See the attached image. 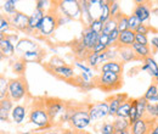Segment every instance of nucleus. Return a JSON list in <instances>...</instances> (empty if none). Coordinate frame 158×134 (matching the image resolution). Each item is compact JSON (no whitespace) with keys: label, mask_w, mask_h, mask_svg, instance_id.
Returning a JSON list of instances; mask_svg holds the SVG:
<instances>
[{"label":"nucleus","mask_w":158,"mask_h":134,"mask_svg":"<svg viewBox=\"0 0 158 134\" xmlns=\"http://www.w3.org/2000/svg\"><path fill=\"white\" fill-rule=\"evenodd\" d=\"M118 51V58L123 62H130V61H138L141 60L138 55L135 54V51L133 50L131 46H118L117 48Z\"/></svg>","instance_id":"nucleus-15"},{"label":"nucleus","mask_w":158,"mask_h":134,"mask_svg":"<svg viewBox=\"0 0 158 134\" xmlns=\"http://www.w3.org/2000/svg\"><path fill=\"white\" fill-rule=\"evenodd\" d=\"M16 0H6V1H2V9H4V11L7 14V16L9 17H11V16H14L16 12H17V10H16Z\"/></svg>","instance_id":"nucleus-29"},{"label":"nucleus","mask_w":158,"mask_h":134,"mask_svg":"<svg viewBox=\"0 0 158 134\" xmlns=\"http://www.w3.org/2000/svg\"><path fill=\"white\" fill-rule=\"evenodd\" d=\"M52 75H55L59 78H62L64 80H68V82H72L74 78H76V72L73 70V67L66 65V66H62V67H59V68H55L51 71Z\"/></svg>","instance_id":"nucleus-16"},{"label":"nucleus","mask_w":158,"mask_h":134,"mask_svg":"<svg viewBox=\"0 0 158 134\" xmlns=\"http://www.w3.org/2000/svg\"><path fill=\"white\" fill-rule=\"evenodd\" d=\"M44 56H45V51H43L39 48L38 50H34V51L24 54L23 56H21V58L23 61H26V62H40Z\"/></svg>","instance_id":"nucleus-24"},{"label":"nucleus","mask_w":158,"mask_h":134,"mask_svg":"<svg viewBox=\"0 0 158 134\" xmlns=\"http://www.w3.org/2000/svg\"><path fill=\"white\" fill-rule=\"evenodd\" d=\"M28 93V87H27V82L23 77H17L14 79L9 80V94L7 96L14 101L17 102L22 100Z\"/></svg>","instance_id":"nucleus-4"},{"label":"nucleus","mask_w":158,"mask_h":134,"mask_svg":"<svg viewBox=\"0 0 158 134\" xmlns=\"http://www.w3.org/2000/svg\"><path fill=\"white\" fill-rule=\"evenodd\" d=\"M59 27V22H57V14H54V12H46L44 19L41 21L39 26V32L43 37H50L55 31L56 28Z\"/></svg>","instance_id":"nucleus-7"},{"label":"nucleus","mask_w":158,"mask_h":134,"mask_svg":"<svg viewBox=\"0 0 158 134\" xmlns=\"http://www.w3.org/2000/svg\"><path fill=\"white\" fill-rule=\"evenodd\" d=\"M45 11H41V10H38L35 9L33 11V14L29 16V28H28V33H34V32H38L39 29V26L41 23V21L45 16Z\"/></svg>","instance_id":"nucleus-14"},{"label":"nucleus","mask_w":158,"mask_h":134,"mask_svg":"<svg viewBox=\"0 0 158 134\" xmlns=\"http://www.w3.org/2000/svg\"><path fill=\"white\" fill-rule=\"evenodd\" d=\"M147 105H148V101L141 96V97H138L136 99V110H138V118L141 119L143 118L145 115H146V109H147Z\"/></svg>","instance_id":"nucleus-26"},{"label":"nucleus","mask_w":158,"mask_h":134,"mask_svg":"<svg viewBox=\"0 0 158 134\" xmlns=\"http://www.w3.org/2000/svg\"><path fill=\"white\" fill-rule=\"evenodd\" d=\"M114 29H118V26H117V19H111L110 21H107L105 23V27H103V32L105 34H111Z\"/></svg>","instance_id":"nucleus-36"},{"label":"nucleus","mask_w":158,"mask_h":134,"mask_svg":"<svg viewBox=\"0 0 158 134\" xmlns=\"http://www.w3.org/2000/svg\"><path fill=\"white\" fill-rule=\"evenodd\" d=\"M74 66L78 67L79 70H81V72H85V73H89V75H94L93 71H91V67H90V66H86L85 63L80 62V61H78V60L74 61Z\"/></svg>","instance_id":"nucleus-44"},{"label":"nucleus","mask_w":158,"mask_h":134,"mask_svg":"<svg viewBox=\"0 0 158 134\" xmlns=\"http://www.w3.org/2000/svg\"><path fill=\"white\" fill-rule=\"evenodd\" d=\"M150 134H158V121H156V122L153 123V126H152V128H151Z\"/></svg>","instance_id":"nucleus-53"},{"label":"nucleus","mask_w":158,"mask_h":134,"mask_svg":"<svg viewBox=\"0 0 158 134\" xmlns=\"http://www.w3.org/2000/svg\"><path fill=\"white\" fill-rule=\"evenodd\" d=\"M140 24H141V21H140L138 17H135L134 15L129 16V29H131V31L135 32Z\"/></svg>","instance_id":"nucleus-42"},{"label":"nucleus","mask_w":158,"mask_h":134,"mask_svg":"<svg viewBox=\"0 0 158 134\" xmlns=\"http://www.w3.org/2000/svg\"><path fill=\"white\" fill-rule=\"evenodd\" d=\"M133 15L135 17H138L141 23L148 21L151 17V7H150V2H145V1H138L136 6L134 7Z\"/></svg>","instance_id":"nucleus-11"},{"label":"nucleus","mask_w":158,"mask_h":134,"mask_svg":"<svg viewBox=\"0 0 158 134\" xmlns=\"http://www.w3.org/2000/svg\"><path fill=\"white\" fill-rule=\"evenodd\" d=\"M110 48H107L106 45H103V44H101V43H98L96 45H95V48L93 49V53H96V54H101V53H105V51H107Z\"/></svg>","instance_id":"nucleus-46"},{"label":"nucleus","mask_w":158,"mask_h":134,"mask_svg":"<svg viewBox=\"0 0 158 134\" xmlns=\"http://www.w3.org/2000/svg\"><path fill=\"white\" fill-rule=\"evenodd\" d=\"M106 101H108V105H110V114L108 116H111V117H113V116L117 115V111H118L119 106H120V101L118 100V97L116 95H112L110 96Z\"/></svg>","instance_id":"nucleus-28"},{"label":"nucleus","mask_w":158,"mask_h":134,"mask_svg":"<svg viewBox=\"0 0 158 134\" xmlns=\"http://www.w3.org/2000/svg\"><path fill=\"white\" fill-rule=\"evenodd\" d=\"M35 4H37V5H35V9H38V10H41V11H45V6H46V4H49V1L38 0Z\"/></svg>","instance_id":"nucleus-51"},{"label":"nucleus","mask_w":158,"mask_h":134,"mask_svg":"<svg viewBox=\"0 0 158 134\" xmlns=\"http://www.w3.org/2000/svg\"><path fill=\"white\" fill-rule=\"evenodd\" d=\"M9 94V80L4 76L0 77V101L6 99Z\"/></svg>","instance_id":"nucleus-35"},{"label":"nucleus","mask_w":158,"mask_h":134,"mask_svg":"<svg viewBox=\"0 0 158 134\" xmlns=\"http://www.w3.org/2000/svg\"><path fill=\"white\" fill-rule=\"evenodd\" d=\"M114 134H131V132H130V129L129 131H116Z\"/></svg>","instance_id":"nucleus-55"},{"label":"nucleus","mask_w":158,"mask_h":134,"mask_svg":"<svg viewBox=\"0 0 158 134\" xmlns=\"http://www.w3.org/2000/svg\"><path fill=\"white\" fill-rule=\"evenodd\" d=\"M10 22H11V27L17 31L27 32L29 28V16L21 11H17L14 16H11Z\"/></svg>","instance_id":"nucleus-9"},{"label":"nucleus","mask_w":158,"mask_h":134,"mask_svg":"<svg viewBox=\"0 0 158 134\" xmlns=\"http://www.w3.org/2000/svg\"><path fill=\"white\" fill-rule=\"evenodd\" d=\"M38 49H39V45L35 41H33L32 39H28V38L20 39V41L16 45V51L20 54L21 56H23L27 53L38 50Z\"/></svg>","instance_id":"nucleus-13"},{"label":"nucleus","mask_w":158,"mask_h":134,"mask_svg":"<svg viewBox=\"0 0 158 134\" xmlns=\"http://www.w3.org/2000/svg\"><path fill=\"white\" fill-rule=\"evenodd\" d=\"M89 14L90 17L94 19H99L102 12V5H103V0H89Z\"/></svg>","instance_id":"nucleus-21"},{"label":"nucleus","mask_w":158,"mask_h":134,"mask_svg":"<svg viewBox=\"0 0 158 134\" xmlns=\"http://www.w3.org/2000/svg\"><path fill=\"white\" fill-rule=\"evenodd\" d=\"M10 114H11V112H9V111L4 110L2 107H0V121H1V122H7Z\"/></svg>","instance_id":"nucleus-50"},{"label":"nucleus","mask_w":158,"mask_h":134,"mask_svg":"<svg viewBox=\"0 0 158 134\" xmlns=\"http://www.w3.org/2000/svg\"><path fill=\"white\" fill-rule=\"evenodd\" d=\"M112 19V15H111V5H110V1H106L103 0V5H102V12H101V16H100V21L106 23L107 21Z\"/></svg>","instance_id":"nucleus-31"},{"label":"nucleus","mask_w":158,"mask_h":134,"mask_svg":"<svg viewBox=\"0 0 158 134\" xmlns=\"http://www.w3.org/2000/svg\"><path fill=\"white\" fill-rule=\"evenodd\" d=\"M62 134H79V132L74 129H66V131H62Z\"/></svg>","instance_id":"nucleus-54"},{"label":"nucleus","mask_w":158,"mask_h":134,"mask_svg":"<svg viewBox=\"0 0 158 134\" xmlns=\"http://www.w3.org/2000/svg\"><path fill=\"white\" fill-rule=\"evenodd\" d=\"M114 126L111 122H105L100 128V134H114Z\"/></svg>","instance_id":"nucleus-39"},{"label":"nucleus","mask_w":158,"mask_h":134,"mask_svg":"<svg viewBox=\"0 0 158 134\" xmlns=\"http://www.w3.org/2000/svg\"><path fill=\"white\" fill-rule=\"evenodd\" d=\"M5 38L7 39L12 45H17V43L20 41V39H19V36L17 34H5Z\"/></svg>","instance_id":"nucleus-49"},{"label":"nucleus","mask_w":158,"mask_h":134,"mask_svg":"<svg viewBox=\"0 0 158 134\" xmlns=\"http://www.w3.org/2000/svg\"><path fill=\"white\" fill-rule=\"evenodd\" d=\"M110 114V105L108 101H100L96 104H89V115L91 122L100 121L107 117Z\"/></svg>","instance_id":"nucleus-8"},{"label":"nucleus","mask_w":158,"mask_h":134,"mask_svg":"<svg viewBox=\"0 0 158 134\" xmlns=\"http://www.w3.org/2000/svg\"><path fill=\"white\" fill-rule=\"evenodd\" d=\"M99 43L103 44V45H106L107 48H111V46H110V36H108V34L101 33L99 37Z\"/></svg>","instance_id":"nucleus-47"},{"label":"nucleus","mask_w":158,"mask_h":134,"mask_svg":"<svg viewBox=\"0 0 158 134\" xmlns=\"http://www.w3.org/2000/svg\"><path fill=\"white\" fill-rule=\"evenodd\" d=\"M150 32V27H147L146 24H143V23H141L140 26L138 27V29L135 31V33H139V34H145V36H147V33Z\"/></svg>","instance_id":"nucleus-48"},{"label":"nucleus","mask_w":158,"mask_h":134,"mask_svg":"<svg viewBox=\"0 0 158 134\" xmlns=\"http://www.w3.org/2000/svg\"><path fill=\"white\" fill-rule=\"evenodd\" d=\"M116 19H117V26H118L119 32H124V31L129 29V17L128 16L120 14Z\"/></svg>","instance_id":"nucleus-33"},{"label":"nucleus","mask_w":158,"mask_h":134,"mask_svg":"<svg viewBox=\"0 0 158 134\" xmlns=\"http://www.w3.org/2000/svg\"><path fill=\"white\" fill-rule=\"evenodd\" d=\"M56 9L62 15L69 19H81V9H80V1L78 0H61L56 2Z\"/></svg>","instance_id":"nucleus-5"},{"label":"nucleus","mask_w":158,"mask_h":134,"mask_svg":"<svg viewBox=\"0 0 158 134\" xmlns=\"http://www.w3.org/2000/svg\"><path fill=\"white\" fill-rule=\"evenodd\" d=\"M112 123H113L116 131H129L130 127H131L130 121L127 119V118H118V117H116V119Z\"/></svg>","instance_id":"nucleus-27"},{"label":"nucleus","mask_w":158,"mask_h":134,"mask_svg":"<svg viewBox=\"0 0 158 134\" xmlns=\"http://www.w3.org/2000/svg\"><path fill=\"white\" fill-rule=\"evenodd\" d=\"M158 95V87L157 84H151L148 88H147V90H146V93H145V95H143V97L147 100V101H150L152 97H155V96Z\"/></svg>","instance_id":"nucleus-38"},{"label":"nucleus","mask_w":158,"mask_h":134,"mask_svg":"<svg viewBox=\"0 0 158 134\" xmlns=\"http://www.w3.org/2000/svg\"><path fill=\"white\" fill-rule=\"evenodd\" d=\"M100 71L101 73H105V72H112V73H117L122 76V72H123V63L119 62V61H108L106 63H103L101 67H100Z\"/></svg>","instance_id":"nucleus-20"},{"label":"nucleus","mask_w":158,"mask_h":134,"mask_svg":"<svg viewBox=\"0 0 158 134\" xmlns=\"http://www.w3.org/2000/svg\"><path fill=\"white\" fill-rule=\"evenodd\" d=\"M151 46L155 49V51H158V37H153L151 39Z\"/></svg>","instance_id":"nucleus-52"},{"label":"nucleus","mask_w":158,"mask_h":134,"mask_svg":"<svg viewBox=\"0 0 158 134\" xmlns=\"http://www.w3.org/2000/svg\"><path fill=\"white\" fill-rule=\"evenodd\" d=\"M145 63L148 66V75L151 77H153V78H156V77L158 76V65L157 62L155 61V58H147L146 60H145Z\"/></svg>","instance_id":"nucleus-32"},{"label":"nucleus","mask_w":158,"mask_h":134,"mask_svg":"<svg viewBox=\"0 0 158 134\" xmlns=\"http://www.w3.org/2000/svg\"><path fill=\"white\" fill-rule=\"evenodd\" d=\"M11 27V22H10V17L9 16H1L0 17V34L6 33Z\"/></svg>","instance_id":"nucleus-37"},{"label":"nucleus","mask_w":158,"mask_h":134,"mask_svg":"<svg viewBox=\"0 0 158 134\" xmlns=\"http://www.w3.org/2000/svg\"><path fill=\"white\" fill-rule=\"evenodd\" d=\"M46 134H62V132H60V131H50V132H46Z\"/></svg>","instance_id":"nucleus-57"},{"label":"nucleus","mask_w":158,"mask_h":134,"mask_svg":"<svg viewBox=\"0 0 158 134\" xmlns=\"http://www.w3.org/2000/svg\"><path fill=\"white\" fill-rule=\"evenodd\" d=\"M99 37L100 34L95 33L90 27H84V29L81 32V36H80V39L84 43V45L88 48V50L93 51L95 45L99 43Z\"/></svg>","instance_id":"nucleus-10"},{"label":"nucleus","mask_w":158,"mask_h":134,"mask_svg":"<svg viewBox=\"0 0 158 134\" xmlns=\"http://www.w3.org/2000/svg\"><path fill=\"white\" fill-rule=\"evenodd\" d=\"M131 104H133V99H128L127 101L122 102L120 106H119L118 111H117V115L116 117L118 118H127L129 119V116H130V110H131Z\"/></svg>","instance_id":"nucleus-23"},{"label":"nucleus","mask_w":158,"mask_h":134,"mask_svg":"<svg viewBox=\"0 0 158 134\" xmlns=\"http://www.w3.org/2000/svg\"><path fill=\"white\" fill-rule=\"evenodd\" d=\"M148 102H151V104H158V95L157 96H155V97H152Z\"/></svg>","instance_id":"nucleus-56"},{"label":"nucleus","mask_w":158,"mask_h":134,"mask_svg":"<svg viewBox=\"0 0 158 134\" xmlns=\"http://www.w3.org/2000/svg\"><path fill=\"white\" fill-rule=\"evenodd\" d=\"M16 50V46L12 45L7 39L5 38V34H0V51L1 58H11Z\"/></svg>","instance_id":"nucleus-18"},{"label":"nucleus","mask_w":158,"mask_h":134,"mask_svg":"<svg viewBox=\"0 0 158 134\" xmlns=\"http://www.w3.org/2000/svg\"><path fill=\"white\" fill-rule=\"evenodd\" d=\"M79 134H90V133H86V132H79Z\"/></svg>","instance_id":"nucleus-60"},{"label":"nucleus","mask_w":158,"mask_h":134,"mask_svg":"<svg viewBox=\"0 0 158 134\" xmlns=\"http://www.w3.org/2000/svg\"><path fill=\"white\" fill-rule=\"evenodd\" d=\"M72 46H73V51H74L76 56H77L79 60H85V61H86L88 56L91 54V51L88 50V48L84 45V43L81 41L80 38L77 39L76 41H73V45H72Z\"/></svg>","instance_id":"nucleus-19"},{"label":"nucleus","mask_w":158,"mask_h":134,"mask_svg":"<svg viewBox=\"0 0 158 134\" xmlns=\"http://www.w3.org/2000/svg\"><path fill=\"white\" fill-rule=\"evenodd\" d=\"M153 123H155V122L147 121V119H145V118L138 119L136 122H134V123L131 124L130 132H131V134H150Z\"/></svg>","instance_id":"nucleus-12"},{"label":"nucleus","mask_w":158,"mask_h":134,"mask_svg":"<svg viewBox=\"0 0 158 134\" xmlns=\"http://www.w3.org/2000/svg\"><path fill=\"white\" fill-rule=\"evenodd\" d=\"M67 63L64 62V60H62L59 56H52L51 60L49 61V63L46 65V68H49L50 71L55 70V68H59V67H62V66H66Z\"/></svg>","instance_id":"nucleus-34"},{"label":"nucleus","mask_w":158,"mask_h":134,"mask_svg":"<svg viewBox=\"0 0 158 134\" xmlns=\"http://www.w3.org/2000/svg\"><path fill=\"white\" fill-rule=\"evenodd\" d=\"M155 84H157V87H158V76L155 78Z\"/></svg>","instance_id":"nucleus-58"},{"label":"nucleus","mask_w":158,"mask_h":134,"mask_svg":"<svg viewBox=\"0 0 158 134\" xmlns=\"http://www.w3.org/2000/svg\"><path fill=\"white\" fill-rule=\"evenodd\" d=\"M29 122L41 129H48L51 126V119L45 107V100L41 102H33V107L29 111Z\"/></svg>","instance_id":"nucleus-2"},{"label":"nucleus","mask_w":158,"mask_h":134,"mask_svg":"<svg viewBox=\"0 0 158 134\" xmlns=\"http://www.w3.org/2000/svg\"><path fill=\"white\" fill-rule=\"evenodd\" d=\"M45 107H46V111L49 114V117L51 119V122H54L57 117H61L66 112L68 105L60 100V99H54V97H49L45 100Z\"/></svg>","instance_id":"nucleus-6"},{"label":"nucleus","mask_w":158,"mask_h":134,"mask_svg":"<svg viewBox=\"0 0 158 134\" xmlns=\"http://www.w3.org/2000/svg\"><path fill=\"white\" fill-rule=\"evenodd\" d=\"M11 67H12V71H14L15 73H17L20 77H22L23 75H24V72H26V68H27V62H26V61H23L22 58H20V60L14 61Z\"/></svg>","instance_id":"nucleus-30"},{"label":"nucleus","mask_w":158,"mask_h":134,"mask_svg":"<svg viewBox=\"0 0 158 134\" xmlns=\"http://www.w3.org/2000/svg\"><path fill=\"white\" fill-rule=\"evenodd\" d=\"M95 33H98V34H101L102 32H103V27H105V23L103 22H101L100 19H94L93 21V23L89 26Z\"/></svg>","instance_id":"nucleus-40"},{"label":"nucleus","mask_w":158,"mask_h":134,"mask_svg":"<svg viewBox=\"0 0 158 134\" xmlns=\"http://www.w3.org/2000/svg\"><path fill=\"white\" fill-rule=\"evenodd\" d=\"M135 36H136V33L131 29L120 32L117 48L118 46H133V44L135 43Z\"/></svg>","instance_id":"nucleus-17"},{"label":"nucleus","mask_w":158,"mask_h":134,"mask_svg":"<svg viewBox=\"0 0 158 134\" xmlns=\"http://www.w3.org/2000/svg\"><path fill=\"white\" fill-rule=\"evenodd\" d=\"M27 115V107L23 105H15V107L11 111V118L16 124H21Z\"/></svg>","instance_id":"nucleus-22"},{"label":"nucleus","mask_w":158,"mask_h":134,"mask_svg":"<svg viewBox=\"0 0 158 134\" xmlns=\"http://www.w3.org/2000/svg\"><path fill=\"white\" fill-rule=\"evenodd\" d=\"M96 83H98V88H100L103 92L110 93L113 90H118L123 85V79L120 75L112 73V72H105L100 75L99 78L96 79Z\"/></svg>","instance_id":"nucleus-3"},{"label":"nucleus","mask_w":158,"mask_h":134,"mask_svg":"<svg viewBox=\"0 0 158 134\" xmlns=\"http://www.w3.org/2000/svg\"><path fill=\"white\" fill-rule=\"evenodd\" d=\"M110 5H111V15H112V19H116L118 15H120V9H119V4L117 1H110Z\"/></svg>","instance_id":"nucleus-43"},{"label":"nucleus","mask_w":158,"mask_h":134,"mask_svg":"<svg viewBox=\"0 0 158 134\" xmlns=\"http://www.w3.org/2000/svg\"><path fill=\"white\" fill-rule=\"evenodd\" d=\"M34 134H46V132H38V133H34Z\"/></svg>","instance_id":"nucleus-59"},{"label":"nucleus","mask_w":158,"mask_h":134,"mask_svg":"<svg viewBox=\"0 0 158 134\" xmlns=\"http://www.w3.org/2000/svg\"><path fill=\"white\" fill-rule=\"evenodd\" d=\"M91 123V118L89 115V105L85 107L83 105H78L76 107L72 106V115L69 119L71 127L77 131V132H83L85 128H88Z\"/></svg>","instance_id":"nucleus-1"},{"label":"nucleus","mask_w":158,"mask_h":134,"mask_svg":"<svg viewBox=\"0 0 158 134\" xmlns=\"http://www.w3.org/2000/svg\"><path fill=\"white\" fill-rule=\"evenodd\" d=\"M131 48H133V50L135 51V54L141 60H146L147 58L151 56V50H150L148 46H145V45H141V44H138V43H134Z\"/></svg>","instance_id":"nucleus-25"},{"label":"nucleus","mask_w":158,"mask_h":134,"mask_svg":"<svg viewBox=\"0 0 158 134\" xmlns=\"http://www.w3.org/2000/svg\"><path fill=\"white\" fill-rule=\"evenodd\" d=\"M135 43L141 44V45H145V46H148V38L145 34H139V33H136V36H135Z\"/></svg>","instance_id":"nucleus-45"},{"label":"nucleus","mask_w":158,"mask_h":134,"mask_svg":"<svg viewBox=\"0 0 158 134\" xmlns=\"http://www.w3.org/2000/svg\"><path fill=\"white\" fill-rule=\"evenodd\" d=\"M12 102H14V101L7 96L6 99H4V100H1V101H0V107H2L4 110H6V111L11 112V111H12V109L15 107Z\"/></svg>","instance_id":"nucleus-41"}]
</instances>
